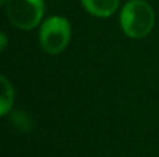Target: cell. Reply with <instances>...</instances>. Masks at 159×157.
<instances>
[{"instance_id":"obj_2","label":"cell","mask_w":159,"mask_h":157,"mask_svg":"<svg viewBox=\"0 0 159 157\" xmlns=\"http://www.w3.org/2000/svg\"><path fill=\"white\" fill-rule=\"evenodd\" d=\"M71 27L67 18L53 15L46 18L39 28V43L49 54H59L70 43Z\"/></svg>"},{"instance_id":"obj_1","label":"cell","mask_w":159,"mask_h":157,"mask_svg":"<svg viewBox=\"0 0 159 157\" xmlns=\"http://www.w3.org/2000/svg\"><path fill=\"white\" fill-rule=\"evenodd\" d=\"M155 25V13L145 0H129L120 11V27L131 39L149 35Z\"/></svg>"},{"instance_id":"obj_6","label":"cell","mask_w":159,"mask_h":157,"mask_svg":"<svg viewBox=\"0 0 159 157\" xmlns=\"http://www.w3.org/2000/svg\"><path fill=\"white\" fill-rule=\"evenodd\" d=\"M0 39H2V45H0V49L4 50L7 46V38H6V33H0Z\"/></svg>"},{"instance_id":"obj_5","label":"cell","mask_w":159,"mask_h":157,"mask_svg":"<svg viewBox=\"0 0 159 157\" xmlns=\"http://www.w3.org/2000/svg\"><path fill=\"white\" fill-rule=\"evenodd\" d=\"M0 82H2V99H0V114L6 116L8 111L11 110L14 103V88L11 85V82L2 75L0 78Z\"/></svg>"},{"instance_id":"obj_7","label":"cell","mask_w":159,"mask_h":157,"mask_svg":"<svg viewBox=\"0 0 159 157\" xmlns=\"http://www.w3.org/2000/svg\"><path fill=\"white\" fill-rule=\"evenodd\" d=\"M6 2H7V0H0V4L4 6V4H6Z\"/></svg>"},{"instance_id":"obj_3","label":"cell","mask_w":159,"mask_h":157,"mask_svg":"<svg viewBox=\"0 0 159 157\" xmlns=\"http://www.w3.org/2000/svg\"><path fill=\"white\" fill-rule=\"evenodd\" d=\"M7 18L16 28L34 29L41 24L45 13L43 0H7L4 4Z\"/></svg>"},{"instance_id":"obj_4","label":"cell","mask_w":159,"mask_h":157,"mask_svg":"<svg viewBox=\"0 0 159 157\" xmlns=\"http://www.w3.org/2000/svg\"><path fill=\"white\" fill-rule=\"evenodd\" d=\"M120 0H81L84 8L91 15L106 18L115 14L119 8Z\"/></svg>"}]
</instances>
